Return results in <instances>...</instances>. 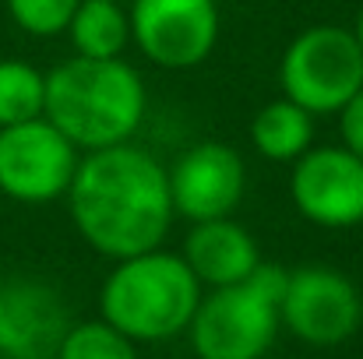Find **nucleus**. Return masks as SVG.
<instances>
[{
    "mask_svg": "<svg viewBox=\"0 0 363 359\" xmlns=\"http://www.w3.org/2000/svg\"><path fill=\"white\" fill-rule=\"evenodd\" d=\"M67 208L78 237L110 261L159 250L177 219L162 162L130 141L82 155Z\"/></svg>",
    "mask_w": 363,
    "mask_h": 359,
    "instance_id": "nucleus-1",
    "label": "nucleus"
},
{
    "mask_svg": "<svg viewBox=\"0 0 363 359\" xmlns=\"http://www.w3.org/2000/svg\"><path fill=\"white\" fill-rule=\"evenodd\" d=\"M145 81L123 60L71 57L46 74V110L50 120L82 155L127 144L145 120Z\"/></svg>",
    "mask_w": 363,
    "mask_h": 359,
    "instance_id": "nucleus-2",
    "label": "nucleus"
},
{
    "mask_svg": "<svg viewBox=\"0 0 363 359\" xmlns=\"http://www.w3.org/2000/svg\"><path fill=\"white\" fill-rule=\"evenodd\" d=\"M205 285L187 261L169 250H148L117 261L99 292V314L121 335L138 342H166L191 328Z\"/></svg>",
    "mask_w": 363,
    "mask_h": 359,
    "instance_id": "nucleus-3",
    "label": "nucleus"
},
{
    "mask_svg": "<svg viewBox=\"0 0 363 359\" xmlns=\"http://www.w3.org/2000/svg\"><path fill=\"white\" fill-rule=\"evenodd\" d=\"M286 278L289 268L261 261L243 282L201 296L187 328L198 359H264L282 324Z\"/></svg>",
    "mask_w": 363,
    "mask_h": 359,
    "instance_id": "nucleus-4",
    "label": "nucleus"
},
{
    "mask_svg": "<svg viewBox=\"0 0 363 359\" xmlns=\"http://www.w3.org/2000/svg\"><path fill=\"white\" fill-rule=\"evenodd\" d=\"M282 96L311 117H339L342 106L363 89V53L353 28L311 25L279 60Z\"/></svg>",
    "mask_w": 363,
    "mask_h": 359,
    "instance_id": "nucleus-5",
    "label": "nucleus"
},
{
    "mask_svg": "<svg viewBox=\"0 0 363 359\" xmlns=\"http://www.w3.org/2000/svg\"><path fill=\"white\" fill-rule=\"evenodd\" d=\"M82 152L46 117L0 127V194L18 205L67 198Z\"/></svg>",
    "mask_w": 363,
    "mask_h": 359,
    "instance_id": "nucleus-6",
    "label": "nucleus"
},
{
    "mask_svg": "<svg viewBox=\"0 0 363 359\" xmlns=\"http://www.w3.org/2000/svg\"><path fill=\"white\" fill-rule=\"evenodd\" d=\"M279 321L307 346L332 349L357 335L363 321L360 289L328 264L293 268L279 303Z\"/></svg>",
    "mask_w": 363,
    "mask_h": 359,
    "instance_id": "nucleus-7",
    "label": "nucleus"
},
{
    "mask_svg": "<svg viewBox=\"0 0 363 359\" xmlns=\"http://www.w3.org/2000/svg\"><path fill=\"white\" fill-rule=\"evenodd\" d=\"M130 42L155 67L187 71L212 57L223 28L216 0H134Z\"/></svg>",
    "mask_w": 363,
    "mask_h": 359,
    "instance_id": "nucleus-8",
    "label": "nucleus"
},
{
    "mask_svg": "<svg viewBox=\"0 0 363 359\" xmlns=\"http://www.w3.org/2000/svg\"><path fill=\"white\" fill-rule=\"evenodd\" d=\"M293 208L321 229H353L363 222V159L346 144L307 148L289 173Z\"/></svg>",
    "mask_w": 363,
    "mask_h": 359,
    "instance_id": "nucleus-9",
    "label": "nucleus"
},
{
    "mask_svg": "<svg viewBox=\"0 0 363 359\" xmlns=\"http://www.w3.org/2000/svg\"><path fill=\"white\" fill-rule=\"evenodd\" d=\"M173 212L187 222L230 219L247 190V166L226 141H198L166 169Z\"/></svg>",
    "mask_w": 363,
    "mask_h": 359,
    "instance_id": "nucleus-10",
    "label": "nucleus"
},
{
    "mask_svg": "<svg viewBox=\"0 0 363 359\" xmlns=\"http://www.w3.org/2000/svg\"><path fill=\"white\" fill-rule=\"evenodd\" d=\"M60 292L35 278L0 282V353L7 359H57L67 335Z\"/></svg>",
    "mask_w": 363,
    "mask_h": 359,
    "instance_id": "nucleus-11",
    "label": "nucleus"
},
{
    "mask_svg": "<svg viewBox=\"0 0 363 359\" xmlns=\"http://www.w3.org/2000/svg\"><path fill=\"white\" fill-rule=\"evenodd\" d=\"M180 257L194 271V278L208 289L237 285L243 282L257 264L261 250L257 239L233 219H208V222H191V233L184 239Z\"/></svg>",
    "mask_w": 363,
    "mask_h": 359,
    "instance_id": "nucleus-12",
    "label": "nucleus"
},
{
    "mask_svg": "<svg viewBox=\"0 0 363 359\" xmlns=\"http://www.w3.org/2000/svg\"><path fill=\"white\" fill-rule=\"evenodd\" d=\"M250 144L268 162H296L307 148H314V117L289 103L286 96L264 103L250 120Z\"/></svg>",
    "mask_w": 363,
    "mask_h": 359,
    "instance_id": "nucleus-13",
    "label": "nucleus"
},
{
    "mask_svg": "<svg viewBox=\"0 0 363 359\" xmlns=\"http://www.w3.org/2000/svg\"><path fill=\"white\" fill-rule=\"evenodd\" d=\"M67 39L74 57L117 60L130 46V14L121 7V0H82L67 25Z\"/></svg>",
    "mask_w": 363,
    "mask_h": 359,
    "instance_id": "nucleus-14",
    "label": "nucleus"
},
{
    "mask_svg": "<svg viewBox=\"0 0 363 359\" xmlns=\"http://www.w3.org/2000/svg\"><path fill=\"white\" fill-rule=\"evenodd\" d=\"M46 110V74L25 60H0V127L39 120Z\"/></svg>",
    "mask_w": 363,
    "mask_h": 359,
    "instance_id": "nucleus-15",
    "label": "nucleus"
},
{
    "mask_svg": "<svg viewBox=\"0 0 363 359\" xmlns=\"http://www.w3.org/2000/svg\"><path fill=\"white\" fill-rule=\"evenodd\" d=\"M57 359H138V346L99 317L71 324L57 349Z\"/></svg>",
    "mask_w": 363,
    "mask_h": 359,
    "instance_id": "nucleus-16",
    "label": "nucleus"
},
{
    "mask_svg": "<svg viewBox=\"0 0 363 359\" xmlns=\"http://www.w3.org/2000/svg\"><path fill=\"white\" fill-rule=\"evenodd\" d=\"M7 4V14L11 21L35 35V39H53V35H64L78 4L82 0H4Z\"/></svg>",
    "mask_w": 363,
    "mask_h": 359,
    "instance_id": "nucleus-17",
    "label": "nucleus"
},
{
    "mask_svg": "<svg viewBox=\"0 0 363 359\" xmlns=\"http://www.w3.org/2000/svg\"><path fill=\"white\" fill-rule=\"evenodd\" d=\"M339 134H342V144L363 159V89L342 106V113H339Z\"/></svg>",
    "mask_w": 363,
    "mask_h": 359,
    "instance_id": "nucleus-18",
    "label": "nucleus"
},
{
    "mask_svg": "<svg viewBox=\"0 0 363 359\" xmlns=\"http://www.w3.org/2000/svg\"><path fill=\"white\" fill-rule=\"evenodd\" d=\"M353 35H357V42H360V53H363V7L357 11V25H353Z\"/></svg>",
    "mask_w": 363,
    "mask_h": 359,
    "instance_id": "nucleus-19",
    "label": "nucleus"
}]
</instances>
